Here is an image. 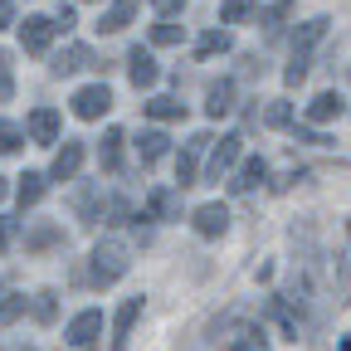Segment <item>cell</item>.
I'll use <instances>...</instances> for the list:
<instances>
[{
	"label": "cell",
	"mask_w": 351,
	"mask_h": 351,
	"mask_svg": "<svg viewBox=\"0 0 351 351\" xmlns=\"http://www.w3.org/2000/svg\"><path fill=\"white\" fill-rule=\"evenodd\" d=\"M322 34H327V20H307V25L293 34V64L283 69V83H288V88H298V83L307 78V59H313V49H317Z\"/></svg>",
	"instance_id": "cell-1"
},
{
	"label": "cell",
	"mask_w": 351,
	"mask_h": 351,
	"mask_svg": "<svg viewBox=\"0 0 351 351\" xmlns=\"http://www.w3.org/2000/svg\"><path fill=\"white\" fill-rule=\"evenodd\" d=\"M122 274H127V244L103 239V244L93 249V283H98V288H112Z\"/></svg>",
	"instance_id": "cell-2"
},
{
	"label": "cell",
	"mask_w": 351,
	"mask_h": 351,
	"mask_svg": "<svg viewBox=\"0 0 351 351\" xmlns=\"http://www.w3.org/2000/svg\"><path fill=\"white\" fill-rule=\"evenodd\" d=\"M108 108H112V88L108 83H88V88L73 93V117H83V122H98Z\"/></svg>",
	"instance_id": "cell-3"
},
{
	"label": "cell",
	"mask_w": 351,
	"mask_h": 351,
	"mask_svg": "<svg viewBox=\"0 0 351 351\" xmlns=\"http://www.w3.org/2000/svg\"><path fill=\"white\" fill-rule=\"evenodd\" d=\"M98 337H103V313H98V307L78 313V317L64 327V341H69V346H78V351H88V346H93Z\"/></svg>",
	"instance_id": "cell-4"
},
{
	"label": "cell",
	"mask_w": 351,
	"mask_h": 351,
	"mask_svg": "<svg viewBox=\"0 0 351 351\" xmlns=\"http://www.w3.org/2000/svg\"><path fill=\"white\" fill-rule=\"evenodd\" d=\"M54 34H59V25L54 20H44V15H29L25 25H20V44H25V54H44L54 44Z\"/></svg>",
	"instance_id": "cell-5"
},
{
	"label": "cell",
	"mask_w": 351,
	"mask_h": 351,
	"mask_svg": "<svg viewBox=\"0 0 351 351\" xmlns=\"http://www.w3.org/2000/svg\"><path fill=\"white\" fill-rule=\"evenodd\" d=\"M225 230H230V210L219 205V200H210V205L195 210V234H200V239H219Z\"/></svg>",
	"instance_id": "cell-6"
},
{
	"label": "cell",
	"mask_w": 351,
	"mask_h": 351,
	"mask_svg": "<svg viewBox=\"0 0 351 351\" xmlns=\"http://www.w3.org/2000/svg\"><path fill=\"white\" fill-rule=\"evenodd\" d=\"M137 317H142V298H127V302L117 307V317H112V351H127V341H132V327H137Z\"/></svg>",
	"instance_id": "cell-7"
},
{
	"label": "cell",
	"mask_w": 351,
	"mask_h": 351,
	"mask_svg": "<svg viewBox=\"0 0 351 351\" xmlns=\"http://www.w3.org/2000/svg\"><path fill=\"white\" fill-rule=\"evenodd\" d=\"M341 112H346V98L337 93V88H327V93H317L313 103H307V122H317V127L322 122H337Z\"/></svg>",
	"instance_id": "cell-8"
},
{
	"label": "cell",
	"mask_w": 351,
	"mask_h": 351,
	"mask_svg": "<svg viewBox=\"0 0 351 351\" xmlns=\"http://www.w3.org/2000/svg\"><path fill=\"white\" fill-rule=\"evenodd\" d=\"M29 137H34L39 147H54V142H59V112H54V108H34V112H29Z\"/></svg>",
	"instance_id": "cell-9"
},
{
	"label": "cell",
	"mask_w": 351,
	"mask_h": 351,
	"mask_svg": "<svg viewBox=\"0 0 351 351\" xmlns=\"http://www.w3.org/2000/svg\"><path fill=\"white\" fill-rule=\"evenodd\" d=\"M239 152H244V137H219V147H215V156H210V181H219V176H225L234 161H239Z\"/></svg>",
	"instance_id": "cell-10"
},
{
	"label": "cell",
	"mask_w": 351,
	"mask_h": 351,
	"mask_svg": "<svg viewBox=\"0 0 351 351\" xmlns=\"http://www.w3.org/2000/svg\"><path fill=\"white\" fill-rule=\"evenodd\" d=\"M127 73H132V83H137V88H156V78H161V69H156V59H152L147 49H132V54H127Z\"/></svg>",
	"instance_id": "cell-11"
},
{
	"label": "cell",
	"mask_w": 351,
	"mask_h": 351,
	"mask_svg": "<svg viewBox=\"0 0 351 351\" xmlns=\"http://www.w3.org/2000/svg\"><path fill=\"white\" fill-rule=\"evenodd\" d=\"M78 171H83V142H64V152L54 156L49 176H54V181H73Z\"/></svg>",
	"instance_id": "cell-12"
},
{
	"label": "cell",
	"mask_w": 351,
	"mask_h": 351,
	"mask_svg": "<svg viewBox=\"0 0 351 351\" xmlns=\"http://www.w3.org/2000/svg\"><path fill=\"white\" fill-rule=\"evenodd\" d=\"M137 5H142V0H112V5L103 10V20H98V29H103V34L127 29V25H132V15H137Z\"/></svg>",
	"instance_id": "cell-13"
},
{
	"label": "cell",
	"mask_w": 351,
	"mask_h": 351,
	"mask_svg": "<svg viewBox=\"0 0 351 351\" xmlns=\"http://www.w3.org/2000/svg\"><path fill=\"white\" fill-rule=\"evenodd\" d=\"M54 244H64V230L54 225V219H39V225L25 234V254H39V249H54Z\"/></svg>",
	"instance_id": "cell-14"
},
{
	"label": "cell",
	"mask_w": 351,
	"mask_h": 351,
	"mask_svg": "<svg viewBox=\"0 0 351 351\" xmlns=\"http://www.w3.org/2000/svg\"><path fill=\"white\" fill-rule=\"evenodd\" d=\"M93 64H98V59H93V49H88V44H69V49L54 59V73H64V78H69V73L93 69Z\"/></svg>",
	"instance_id": "cell-15"
},
{
	"label": "cell",
	"mask_w": 351,
	"mask_h": 351,
	"mask_svg": "<svg viewBox=\"0 0 351 351\" xmlns=\"http://www.w3.org/2000/svg\"><path fill=\"white\" fill-rule=\"evenodd\" d=\"M210 137H191V147L181 152V156H176V186H195V156H200V147H205Z\"/></svg>",
	"instance_id": "cell-16"
},
{
	"label": "cell",
	"mask_w": 351,
	"mask_h": 351,
	"mask_svg": "<svg viewBox=\"0 0 351 351\" xmlns=\"http://www.w3.org/2000/svg\"><path fill=\"white\" fill-rule=\"evenodd\" d=\"M98 200H103V186H83V191H73V215L83 219V225H93V219H103Z\"/></svg>",
	"instance_id": "cell-17"
},
{
	"label": "cell",
	"mask_w": 351,
	"mask_h": 351,
	"mask_svg": "<svg viewBox=\"0 0 351 351\" xmlns=\"http://www.w3.org/2000/svg\"><path fill=\"white\" fill-rule=\"evenodd\" d=\"M122 142H127V137H122V127H108V132H103L98 156H103V171H108V176H112V171H122Z\"/></svg>",
	"instance_id": "cell-18"
},
{
	"label": "cell",
	"mask_w": 351,
	"mask_h": 351,
	"mask_svg": "<svg viewBox=\"0 0 351 351\" xmlns=\"http://www.w3.org/2000/svg\"><path fill=\"white\" fill-rule=\"evenodd\" d=\"M205 112H210V117H230V112H234V83H230V78H219V83L210 88Z\"/></svg>",
	"instance_id": "cell-19"
},
{
	"label": "cell",
	"mask_w": 351,
	"mask_h": 351,
	"mask_svg": "<svg viewBox=\"0 0 351 351\" xmlns=\"http://www.w3.org/2000/svg\"><path fill=\"white\" fill-rule=\"evenodd\" d=\"M263 181H269V161H263V156H249L244 171H239V181H230V186H234V191H254V186H263Z\"/></svg>",
	"instance_id": "cell-20"
},
{
	"label": "cell",
	"mask_w": 351,
	"mask_h": 351,
	"mask_svg": "<svg viewBox=\"0 0 351 351\" xmlns=\"http://www.w3.org/2000/svg\"><path fill=\"white\" fill-rule=\"evenodd\" d=\"M166 132H142V142H137V152H142V166H156L161 156H166Z\"/></svg>",
	"instance_id": "cell-21"
},
{
	"label": "cell",
	"mask_w": 351,
	"mask_h": 351,
	"mask_svg": "<svg viewBox=\"0 0 351 351\" xmlns=\"http://www.w3.org/2000/svg\"><path fill=\"white\" fill-rule=\"evenodd\" d=\"M15 195H20V210L39 205V200H44V176H39V171H25V176H20V191H15Z\"/></svg>",
	"instance_id": "cell-22"
},
{
	"label": "cell",
	"mask_w": 351,
	"mask_h": 351,
	"mask_svg": "<svg viewBox=\"0 0 351 351\" xmlns=\"http://www.w3.org/2000/svg\"><path fill=\"white\" fill-rule=\"evenodd\" d=\"M147 117H156V122H181V117H186V103H176V98H152V103H147Z\"/></svg>",
	"instance_id": "cell-23"
},
{
	"label": "cell",
	"mask_w": 351,
	"mask_h": 351,
	"mask_svg": "<svg viewBox=\"0 0 351 351\" xmlns=\"http://www.w3.org/2000/svg\"><path fill=\"white\" fill-rule=\"evenodd\" d=\"M254 15V0H225V5H219V20L225 25H244Z\"/></svg>",
	"instance_id": "cell-24"
},
{
	"label": "cell",
	"mask_w": 351,
	"mask_h": 351,
	"mask_svg": "<svg viewBox=\"0 0 351 351\" xmlns=\"http://www.w3.org/2000/svg\"><path fill=\"white\" fill-rule=\"evenodd\" d=\"M34 317H39L44 327H49V322L59 317V298H54L49 288H44V293H34Z\"/></svg>",
	"instance_id": "cell-25"
},
{
	"label": "cell",
	"mask_w": 351,
	"mask_h": 351,
	"mask_svg": "<svg viewBox=\"0 0 351 351\" xmlns=\"http://www.w3.org/2000/svg\"><path fill=\"white\" fill-rule=\"evenodd\" d=\"M15 98V64H10V54L0 49V103H10Z\"/></svg>",
	"instance_id": "cell-26"
},
{
	"label": "cell",
	"mask_w": 351,
	"mask_h": 351,
	"mask_svg": "<svg viewBox=\"0 0 351 351\" xmlns=\"http://www.w3.org/2000/svg\"><path fill=\"white\" fill-rule=\"evenodd\" d=\"M166 210H171V191H152L147 205H142V219H161Z\"/></svg>",
	"instance_id": "cell-27"
},
{
	"label": "cell",
	"mask_w": 351,
	"mask_h": 351,
	"mask_svg": "<svg viewBox=\"0 0 351 351\" xmlns=\"http://www.w3.org/2000/svg\"><path fill=\"white\" fill-rule=\"evenodd\" d=\"M186 39V25H152V44H161V49H166V44H181Z\"/></svg>",
	"instance_id": "cell-28"
},
{
	"label": "cell",
	"mask_w": 351,
	"mask_h": 351,
	"mask_svg": "<svg viewBox=\"0 0 351 351\" xmlns=\"http://www.w3.org/2000/svg\"><path fill=\"white\" fill-rule=\"evenodd\" d=\"M230 49V34L225 29H210L205 39H200V59H210V54H225Z\"/></svg>",
	"instance_id": "cell-29"
},
{
	"label": "cell",
	"mask_w": 351,
	"mask_h": 351,
	"mask_svg": "<svg viewBox=\"0 0 351 351\" xmlns=\"http://www.w3.org/2000/svg\"><path fill=\"white\" fill-rule=\"evenodd\" d=\"M25 313V298L20 293H10V298H0V327H10L15 317Z\"/></svg>",
	"instance_id": "cell-30"
},
{
	"label": "cell",
	"mask_w": 351,
	"mask_h": 351,
	"mask_svg": "<svg viewBox=\"0 0 351 351\" xmlns=\"http://www.w3.org/2000/svg\"><path fill=\"white\" fill-rule=\"evenodd\" d=\"M10 152H20V127L0 122V156H10Z\"/></svg>",
	"instance_id": "cell-31"
},
{
	"label": "cell",
	"mask_w": 351,
	"mask_h": 351,
	"mask_svg": "<svg viewBox=\"0 0 351 351\" xmlns=\"http://www.w3.org/2000/svg\"><path fill=\"white\" fill-rule=\"evenodd\" d=\"M263 122H269V127H288V122H293V108H288V103H269Z\"/></svg>",
	"instance_id": "cell-32"
},
{
	"label": "cell",
	"mask_w": 351,
	"mask_h": 351,
	"mask_svg": "<svg viewBox=\"0 0 351 351\" xmlns=\"http://www.w3.org/2000/svg\"><path fill=\"white\" fill-rule=\"evenodd\" d=\"M288 10H293V0H278V5H274L269 15H263V25H269V34H278V25L288 20Z\"/></svg>",
	"instance_id": "cell-33"
},
{
	"label": "cell",
	"mask_w": 351,
	"mask_h": 351,
	"mask_svg": "<svg viewBox=\"0 0 351 351\" xmlns=\"http://www.w3.org/2000/svg\"><path fill=\"white\" fill-rule=\"evenodd\" d=\"M127 215H132V205H127L122 195H112V200H108V225H127Z\"/></svg>",
	"instance_id": "cell-34"
},
{
	"label": "cell",
	"mask_w": 351,
	"mask_h": 351,
	"mask_svg": "<svg viewBox=\"0 0 351 351\" xmlns=\"http://www.w3.org/2000/svg\"><path fill=\"white\" fill-rule=\"evenodd\" d=\"M293 137H298V142H307V147H322V142H327V137H322V132H307V127H298V132H293Z\"/></svg>",
	"instance_id": "cell-35"
},
{
	"label": "cell",
	"mask_w": 351,
	"mask_h": 351,
	"mask_svg": "<svg viewBox=\"0 0 351 351\" xmlns=\"http://www.w3.org/2000/svg\"><path fill=\"white\" fill-rule=\"evenodd\" d=\"M152 5H156L161 15H176V10H186V0H152Z\"/></svg>",
	"instance_id": "cell-36"
},
{
	"label": "cell",
	"mask_w": 351,
	"mask_h": 351,
	"mask_svg": "<svg viewBox=\"0 0 351 351\" xmlns=\"http://www.w3.org/2000/svg\"><path fill=\"white\" fill-rule=\"evenodd\" d=\"M54 25H59V29H64V34H69V29H73V25H78V15H73V10H69V5H64V10H59V20H54Z\"/></svg>",
	"instance_id": "cell-37"
},
{
	"label": "cell",
	"mask_w": 351,
	"mask_h": 351,
	"mask_svg": "<svg viewBox=\"0 0 351 351\" xmlns=\"http://www.w3.org/2000/svg\"><path fill=\"white\" fill-rule=\"evenodd\" d=\"M10 20H15V5H10V0H0V29H10Z\"/></svg>",
	"instance_id": "cell-38"
},
{
	"label": "cell",
	"mask_w": 351,
	"mask_h": 351,
	"mask_svg": "<svg viewBox=\"0 0 351 351\" xmlns=\"http://www.w3.org/2000/svg\"><path fill=\"white\" fill-rule=\"evenodd\" d=\"M10 234H15V225H10V219H0V249L10 244Z\"/></svg>",
	"instance_id": "cell-39"
},
{
	"label": "cell",
	"mask_w": 351,
	"mask_h": 351,
	"mask_svg": "<svg viewBox=\"0 0 351 351\" xmlns=\"http://www.w3.org/2000/svg\"><path fill=\"white\" fill-rule=\"evenodd\" d=\"M0 200H5V176H0Z\"/></svg>",
	"instance_id": "cell-40"
}]
</instances>
